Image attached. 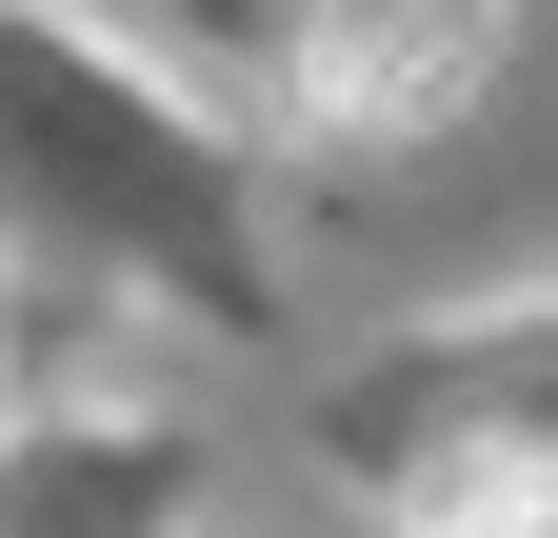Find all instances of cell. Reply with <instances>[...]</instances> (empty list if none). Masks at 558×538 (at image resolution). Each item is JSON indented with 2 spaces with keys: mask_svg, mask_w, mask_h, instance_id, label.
<instances>
[{
  "mask_svg": "<svg viewBox=\"0 0 558 538\" xmlns=\"http://www.w3.org/2000/svg\"><path fill=\"white\" fill-rule=\"evenodd\" d=\"M499 40V0H300V81L339 120H439Z\"/></svg>",
  "mask_w": 558,
  "mask_h": 538,
  "instance_id": "1",
  "label": "cell"
},
{
  "mask_svg": "<svg viewBox=\"0 0 558 538\" xmlns=\"http://www.w3.org/2000/svg\"><path fill=\"white\" fill-rule=\"evenodd\" d=\"M519 518H538V458L519 439H459V479L418 499V538H519Z\"/></svg>",
  "mask_w": 558,
  "mask_h": 538,
  "instance_id": "2",
  "label": "cell"
}]
</instances>
